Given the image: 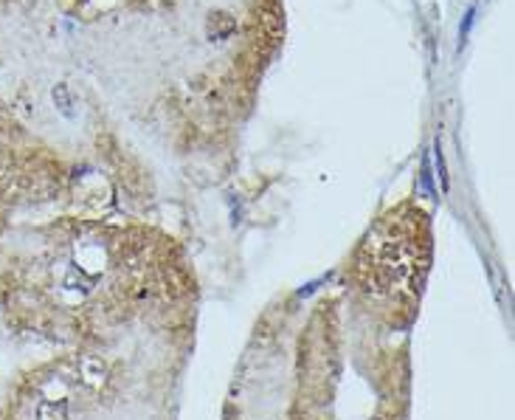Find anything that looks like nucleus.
<instances>
[{
    "instance_id": "1",
    "label": "nucleus",
    "mask_w": 515,
    "mask_h": 420,
    "mask_svg": "<svg viewBox=\"0 0 515 420\" xmlns=\"http://www.w3.org/2000/svg\"><path fill=\"white\" fill-rule=\"evenodd\" d=\"M437 170H439V178H442V189L448 192V170H445V158H442V147H439V141H437Z\"/></svg>"
}]
</instances>
